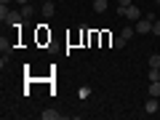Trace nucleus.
I'll return each mask as SVG.
<instances>
[{"label": "nucleus", "instance_id": "f257e3e1", "mask_svg": "<svg viewBox=\"0 0 160 120\" xmlns=\"http://www.w3.org/2000/svg\"><path fill=\"white\" fill-rule=\"evenodd\" d=\"M152 22H155V19H149V16H142L139 22H133V29H136L139 35H149V32H152Z\"/></svg>", "mask_w": 160, "mask_h": 120}, {"label": "nucleus", "instance_id": "f03ea898", "mask_svg": "<svg viewBox=\"0 0 160 120\" xmlns=\"http://www.w3.org/2000/svg\"><path fill=\"white\" fill-rule=\"evenodd\" d=\"M144 112H147V115L160 112V104H158V99H155V96H149V99H147V104H144Z\"/></svg>", "mask_w": 160, "mask_h": 120}, {"label": "nucleus", "instance_id": "7ed1b4c3", "mask_svg": "<svg viewBox=\"0 0 160 120\" xmlns=\"http://www.w3.org/2000/svg\"><path fill=\"white\" fill-rule=\"evenodd\" d=\"M126 16L131 19V22H139V19H142V11H139L136 6H128V8H126Z\"/></svg>", "mask_w": 160, "mask_h": 120}, {"label": "nucleus", "instance_id": "20e7f679", "mask_svg": "<svg viewBox=\"0 0 160 120\" xmlns=\"http://www.w3.org/2000/svg\"><path fill=\"white\" fill-rule=\"evenodd\" d=\"M40 118H43V120H59L62 112H56V109H46V112H40Z\"/></svg>", "mask_w": 160, "mask_h": 120}, {"label": "nucleus", "instance_id": "39448f33", "mask_svg": "<svg viewBox=\"0 0 160 120\" xmlns=\"http://www.w3.org/2000/svg\"><path fill=\"white\" fill-rule=\"evenodd\" d=\"M22 16H24V11H11L6 22H8V24H19V22H22Z\"/></svg>", "mask_w": 160, "mask_h": 120}, {"label": "nucleus", "instance_id": "423d86ee", "mask_svg": "<svg viewBox=\"0 0 160 120\" xmlns=\"http://www.w3.org/2000/svg\"><path fill=\"white\" fill-rule=\"evenodd\" d=\"M107 6H109V0H93V11H96V13H104Z\"/></svg>", "mask_w": 160, "mask_h": 120}, {"label": "nucleus", "instance_id": "0eeeda50", "mask_svg": "<svg viewBox=\"0 0 160 120\" xmlns=\"http://www.w3.org/2000/svg\"><path fill=\"white\" fill-rule=\"evenodd\" d=\"M149 96L160 99V80H152V83H149Z\"/></svg>", "mask_w": 160, "mask_h": 120}, {"label": "nucleus", "instance_id": "6e6552de", "mask_svg": "<svg viewBox=\"0 0 160 120\" xmlns=\"http://www.w3.org/2000/svg\"><path fill=\"white\" fill-rule=\"evenodd\" d=\"M53 11H56V8H53V3H43V16H46V19H51Z\"/></svg>", "mask_w": 160, "mask_h": 120}, {"label": "nucleus", "instance_id": "1a4fd4ad", "mask_svg": "<svg viewBox=\"0 0 160 120\" xmlns=\"http://www.w3.org/2000/svg\"><path fill=\"white\" fill-rule=\"evenodd\" d=\"M149 67L160 69V53H152V56H149Z\"/></svg>", "mask_w": 160, "mask_h": 120}, {"label": "nucleus", "instance_id": "9d476101", "mask_svg": "<svg viewBox=\"0 0 160 120\" xmlns=\"http://www.w3.org/2000/svg\"><path fill=\"white\" fill-rule=\"evenodd\" d=\"M133 32H136L133 27H123V32H120V35H123L126 40H131V38H133Z\"/></svg>", "mask_w": 160, "mask_h": 120}, {"label": "nucleus", "instance_id": "9b49d317", "mask_svg": "<svg viewBox=\"0 0 160 120\" xmlns=\"http://www.w3.org/2000/svg\"><path fill=\"white\" fill-rule=\"evenodd\" d=\"M149 83H152V80H160V69H155V67H149Z\"/></svg>", "mask_w": 160, "mask_h": 120}, {"label": "nucleus", "instance_id": "f8f14e48", "mask_svg": "<svg viewBox=\"0 0 160 120\" xmlns=\"http://www.w3.org/2000/svg\"><path fill=\"white\" fill-rule=\"evenodd\" d=\"M126 43H128V40H126V38H123V35H120V38H118V40H115L112 46H115V48H126Z\"/></svg>", "mask_w": 160, "mask_h": 120}, {"label": "nucleus", "instance_id": "ddd939ff", "mask_svg": "<svg viewBox=\"0 0 160 120\" xmlns=\"http://www.w3.org/2000/svg\"><path fill=\"white\" fill-rule=\"evenodd\" d=\"M8 13H11V11H8V6H0V19H3V22L8 19Z\"/></svg>", "mask_w": 160, "mask_h": 120}, {"label": "nucleus", "instance_id": "4468645a", "mask_svg": "<svg viewBox=\"0 0 160 120\" xmlns=\"http://www.w3.org/2000/svg\"><path fill=\"white\" fill-rule=\"evenodd\" d=\"M152 32L160 35V19H155V22H152Z\"/></svg>", "mask_w": 160, "mask_h": 120}, {"label": "nucleus", "instance_id": "2eb2a0df", "mask_svg": "<svg viewBox=\"0 0 160 120\" xmlns=\"http://www.w3.org/2000/svg\"><path fill=\"white\" fill-rule=\"evenodd\" d=\"M22 11H24V16H32V6H29V3H27V6H22Z\"/></svg>", "mask_w": 160, "mask_h": 120}, {"label": "nucleus", "instance_id": "dca6fc26", "mask_svg": "<svg viewBox=\"0 0 160 120\" xmlns=\"http://www.w3.org/2000/svg\"><path fill=\"white\" fill-rule=\"evenodd\" d=\"M118 6L120 8H128V6H131V0H118Z\"/></svg>", "mask_w": 160, "mask_h": 120}, {"label": "nucleus", "instance_id": "f3484780", "mask_svg": "<svg viewBox=\"0 0 160 120\" xmlns=\"http://www.w3.org/2000/svg\"><path fill=\"white\" fill-rule=\"evenodd\" d=\"M11 3H16V0H0V6H11Z\"/></svg>", "mask_w": 160, "mask_h": 120}, {"label": "nucleus", "instance_id": "a211bd4d", "mask_svg": "<svg viewBox=\"0 0 160 120\" xmlns=\"http://www.w3.org/2000/svg\"><path fill=\"white\" fill-rule=\"evenodd\" d=\"M16 3H19V6H27V3H29V0H16Z\"/></svg>", "mask_w": 160, "mask_h": 120}, {"label": "nucleus", "instance_id": "6ab92c4d", "mask_svg": "<svg viewBox=\"0 0 160 120\" xmlns=\"http://www.w3.org/2000/svg\"><path fill=\"white\" fill-rule=\"evenodd\" d=\"M46 3H53V0H46Z\"/></svg>", "mask_w": 160, "mask_h": 120}]
</instances>
